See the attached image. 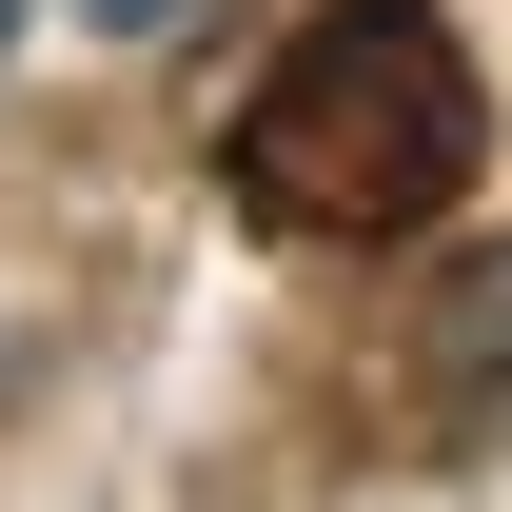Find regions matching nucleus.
<instances>
[{
	"label": "nucleus",
	"instance_id": "nucleus-1",
	"mask_svg": "<svg viewBox=\"0 0 512 512\" xmlns=\"http://www.w3.org/2000/svg\"><path fill=\"white\" fill-rule=\"evenodd\" d=\"M473 158H493V79L434 0H316L256 60V99L217 119V197L256 237H316V256H375L414 217H453Z\"/></svg>",
	"mask_w": 512,
	"mask_h": 512
},
{
	"label": "nucleus",
	"instance_id": "nucleus-3",
	"mask_svg": "<svg viewBox=\"0 0 512 512\" xmlns=\"http://www.w3.org/2000/svg\"><path fill=\"white\" fill-rule=\"evenodd\" d=\"M79 20H119V40H158V20H178V0H79Z\"/></svg>",
	"mask_w": 512,
	"mask_h": 512
},
{
	"label": "nucleus",
	"instance_id": "nucleus-2",
	"mask_svg": "<svg viewBox=\"0 0 512 512\" xmlns=\"http://www.w3.org/2000/svg\"><path fill=\"white\" fill-rule=\"evenodd\" d=\"M414 394H434V434L512 453V237L434 276V316H414Z\"/></svg>",
	"mask_w": 512,
	"mask_h": 512
},
{
	"label": "nucleus",
	"instance_id": "nucleus-4",
	"mask_svg": "<svg viewBox=\"0 0 512 512\" xmlns=\"http://www.w3.org/2000/svg\"><path fill=\"white\" fill-rule=\"evenodd\" d=\"M0 40H20V0H0Z\"/></svg>",
	"mask_w": 512,
	"mask_h": 512
}]
</instances>
